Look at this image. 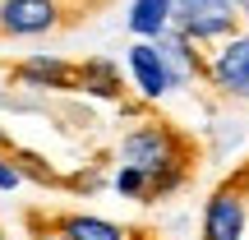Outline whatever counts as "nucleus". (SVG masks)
<instances>
[{"label":"nucleus","mask_w":249,"mask_h":240,"mask_svg":"<svg viewBox=\"0 0 249 240\" xmlns=\"http://www.w3.org/2000/svg\"><path fill=\"white\" fill-rule=\"evenodd\" d=\"M226 180H231V185H235V189H240V194L249 199V162H245V166H235V171H231Z\"/></svg>","instance_id":"obj_15"},{"label":"nucleus","mask_w":249,"mask_h":240,"mask_svg":"<svg viewBox=\"0 0 249 240\" xmlns=\"http://www.w3.org/2000/svg\"><path fill=\"white\" fill-rule=\"evenodd\" d=\"M51 226L65 240H143L139 231L111 222V217H97V213H51Z\"/></svg>","instance_id":"obj_7"},{"label":"nucleus","mask_w":249,"mask_h":240,"mask_svg":"<svg viewBox=\"0 0 249 240\" xmlns=\"http://www.w3.org/2000/svg\"><path fill=\"white\" fill-rule=\"evenodd\" d=\"M74 88H79V92H92V97H107V102H120V97H124L120 70H116L111 60H102V55L74 65Z\"/></svg>","instance_id":"obj_9"},{"label":"nucleus","mask_w":249,"mask_h":240,"mask_svg":"<svg viewBox=\"0 0 249 240\" xmlns=\"http://www.w3.org/2000/svg\"><path fill=\"white\" fill-rule=\"evenodd\" d=\"M208 79L226 97L249 102V37H226V46L208 60Z\"/></svg>","instance_id":"obj_5"},{"label":"nucleus","mask_w":249,"mask_h":240,"mask_svg":"<svg viewBox=\"0 0 249 240\" xmlns=\"http://www.w3.org/2000/svg\"><path fill=\"white\" fill-rule=\"evenodd\" d=\"M60 28L55 0H0V37H46Z\"/></svg>","instance_id":"obj_4"},{"label":"nucleus","mask_w":249,"mask_h":240,"mask_svg":"<svg viewBox=\"0 0 249 240\" xmlns=\"http://www.w3.org/2000/svg\"><path fill=\"white\" fill-rule=\"evenodd\" d=\"M5 152H9V162L18 166V176H23V180H37L42 189H65V176L42 157V152H28V148H18V143H9Z\"/></svg>","instance_id":"obj_11"},{"label":"nucleus","mask_w":249,"mask_h":240,"mask_svg":"<svg viewBox=\"0 0 249 240\" xmlns=\"http://www.w3.org/2000/svg\"><path fill=\"white\" fill-rule=\"evenodd\" d=\"M143 240H148V236H143Z\"/></svg>","instance_id":"obj_20"},{"label":"nucleus","mask_w":249,"mask_h":240,"mask_svg":"<svg viewBox=\"0 0 249 240\" xmlns=\"http://www.w3.org/2000/svg\"><path fill=\"white\" fill-rule=\"evenodd\" d=\"M120 162L139 166L148 176V203L176 194L194 171V143L166 120H143L120 139Z\"/></svg>","instance_id":"obj_1"},{"label":"nucleus","mask_w":249,"mask_h":240,"mask_svg":"<svg viewBox=\"0 0 249 240\" xmlns=\"http://www.w3.org/2000/svg\"><path fill=\"white\" fill-rule=\"evenodd\" d=\"M116 189L124 199H143L148 203V176H143L139 166H129V162H120V171H116Z\"/></svg>","instance_id":"obj_12"},{"label":"nucleus","mask_w":249,"mask_h":240,"mask_svg":"<svg viewBox=\"0 0 249 240\" xmlns=\"http://www.w3.org/2000/svg\"><path fill=\"white\" fill-rule=\"evenodd\" d=\"M171 18L189 42H226L240 28L235 0H171Z\"/></svg>","instance_id":"obj_2"},{"label":"nucleus","mask_w":249,"mask_h":240,"mask_svg":"<svg viewBox=\"0 0 249 240\" xmlns=\"http://www.w3.org/2000/svg\"><path fill=\"white\" fill-rule=\"evenodd\" d=\"M235 5H240V0H235Z\"/></svg>","instance_id":"obj_19"},{"label":"nucleus","mask_w":249,"mask_h":240,"mask_svg":"<svg viewBox=\"0 0 249 240\" xmlns=\"http://www.w3.org/2000/svg\"><path fill=\"white\" fill-rule=\"evenodd\" d=\"M9 143H14V139H9V134H5V129H0V152H5V148H9Z\"/></svg>","instance_id":"obj_16"},{"label":"nucleus","mask_w":249,"mask_h":240,"mask_svg":"<svg viewBox=\"0 0 249 240\" xmlns=\"http://www.w3.org/2000/svg\"><path fill=\"white\" fill-rule=\"evenodd\" d=\"M245 222H249V199L231 180H222L203 203V231L198 236L203 240H245Z\"/></svg>","instance_id":"obj_3"},{"label":"nucleus","mask_w":249,"mask_h":240,"mask_svg":"<svg viewBox=\"0 0 249 240\" xmlns=\"http://www.w3.org/2000/svg\"><path fill=\"white\" fill-rule=\"evenodd\" d=\"M28 231H33V240H65L51 226V217H46V213H28Z\"/></svg>","instance_id":"obj_13"},{"label":"nucleus","mask_w":249,"mask_h":240,"mask_svg":"<svg viewBox=\"0 0 249 240\" xmlns=\"http://www.w3.org/2000/svg\"><path fill=\"white\" fill-rule=\"evenodd\" d=\"M14 83L18 88H42V92H60L74 88V65L55 60V55H28L14 65Z\"/></svg>","instance_id":"obj_8"},{"label":"nucleus","mask_w":249,"mask_h":240,"mask_svg":"<svg viewBox=\"0 0 249 240\" xmlns=\"http://www.w3.org/2000/svg\"><path fill=\"white\" fill-rule=\"evenodd\" d=\"M129 74H134V83H139V92L148 102L166 97V88L176 83V74H171V65H166V51L152 46V42H143V37L129 46Z\"/></svg>","instance_id":"obj_6"},{"label":"nucleus","mask_w":249,"mask_h":240,"mask_svg":"<svg viewBox=\"0 0 249 240\" xmlns=\"http://www.w3.org/2000/svg\"><path fill=\"white\" fill-rule=\"evenodd\" d=\"M0 240H9V236H5V231H0Z\"/></svg>","instance_id":"obj_18"},{"label":"nucleus","mask_w":249,"mask_h":240,"mask_svg":"<svg viewBox=\"0 0 249 240\" xmlns=\"http://www.w3.org/2000/svg\"><path fill=\"white\" fill-rule=\"evenodd\" d=\"M18 180L23 176H18V166L9 162V152H0V189H18Z\"/></svg>","instance_id":"obj_14"},{"label":"nucleus","mask_w":249,"mask_h":240,"mask_svg":"<svg viewBox=\"0 0 249 240\" xmlns=\"http://www.w3.org/2000/svg\"><path fill=\"white\" fill-rule=\"evenodd\" d=\"M171 23V0H134L129 9V33L143 37V42H152V37H161Z\"/></svg>","instance_id":"obj_10"},{"label":"nucleus","mask_w":249,"mask_h":240,"mask_svg":"<svg viewBox=\"0 0 249 240\" xmlns=\"http://www.w3.org/2000/svg\"><path fill=\"white\" fill-rule=\"evenodd\" d=\"M240 14H245V18H249V0H240Z\"/></svg>","instance_id":"obj_17"}]
</instances>
